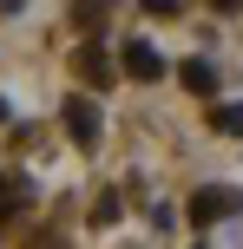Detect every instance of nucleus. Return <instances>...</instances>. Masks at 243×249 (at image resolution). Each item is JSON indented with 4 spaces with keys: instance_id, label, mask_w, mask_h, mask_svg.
<instances>
[{
    "instance_id": "obj_1",
    "label": "nucleus",
    "mask_w": 243,
    "mask_h": 249,
    "mask_svg": "<svg viewBox=\"0 0 243 249\" xmlns=\"http://www.w3.org/2000/svg\"><path fill=\"white\" fill-rule=\"evenodd\" d=\"M243 210V190H230V184H204L191 197V223L197 230H210V223H224V216H237Z\"/></svg>"
},
{
    "instance_id": "obj_2",
    "label": "nucleus",
    "mask_w": 243,
    "mask_h": 249,
    "mask_svg": "<svg viewBox=\"0 0 243 249\" xmlns=\"http://www.w3.org/2000/svg\"><path fill=\"white\" fill-rule=\"evenodd\" d=\"M59 124L73 131V144H99V105H92L86 92H73V99L59 105Z\"/></svg>"
},
{
    "instance_id": "obj_3",
    "label": "nucleus",
    "mask_w": 243,
    "mask_h": 249,
    "mask_svg": "<svg viewBox=\"0 0 243 249\" xmlns=\"http://www.w3.org/2000/svg\"><path fill=\"white\" fill-rule=\"evenodd\" d=\"M73 72L86 79V86H112V59H105L99 39H79V46H73Z\"/></svg>"
},
{
    "instance_id": "obj_4",
    "label": "nucleus",
    "mask_w": 243,
    "mask_h": 249,
    "mask_svg": "<svg viewBox=\"0 0 243 249\" xmlns=\"http://www.w3.org/2000/svg\"><path fill=\"white\" fill-rule=\"evenodd\" d=\"M125 72L138 79V86H151V79H165V59L151 53V39H125Z\"/></svg>"
},
{
    "instance_id": "obj_5",
    "label": "nucleus",
    "mask_w": 243,
    "mask_h": 249,
    "mask_svg": "<svg viewBox=\"0 0 243 249\" xmlns=\"http://www.w3.org/2000/svg\"><path fill=\"white\" fill-rule=\"evenodd\" d=\"M26 197H33V190H26V177H0V223H7L13 210H26Z\"/></svg>"
},
{
    "instance_id": "obj_6",
    "label": "nucleus",
    "mask_w": 243,
    "mask_h": 249,
    "mask_svg": "<svg viewBox=\"0 0 243 249\" xmlns=\"http://www.w3.org/2000/svg\"><path fill=\"white\" fill-rule=\"evenodd\" d=\"M105 13H112V0H79V7H73V26H79V33H99Z\"/></svg>"
},
{
    "instance_id": "obj_7",
    "label": "nucleus",
    "mask_w": 243,
    "mask_h": 249,
    "mask_svg": "<svg viewBox=\"0 0 243 249\" xmlns=\"http://www.w3.org/2000/svg\"><path fill=\"white\" fill-rule=\"evenodd\" d=\"M178 79H184L191 92H217V72H210V59H184V66H178Z\"/></svg>"
},
{
    "instance_id": "obj_8",
    "label": "nucleus",
    "mask_w": 243,
    "mask_h": 249,
    "mask_svg": "<svg viewBox=\"0 0 243 249\" xmlns=\"http://www.w3.org/2000/svg\"><path fill=\"white\" fill-rule=\"evenodd\" d=\"M210 124H217V131H243V105H217Z\"/></svg>"
},
{
    "instance_id": "obj_9",
    "label": "nucleus",
    "mask_w": 243,
    "mask_h": 249,
    "mask_svg": "<svg viewBox=\"0 0 243 249\" xmlns=\"http://www.w3.org/2000/svg\"><path fill=\"white\" fill-rule=\"evenodd\" d=\"M112 216H118V197H112V190H105V197L92 203V223H112Z\"/></svg>"
},
{
    "instance_id": "obj_10",
    "label": "nucleus",
    "mask_w": 243,
    "mask_h": 249,
    "mask_svg": "<svg viewBox=\"0 0 243 249\" xmlns=\"http://www.w3.org/2000/svg\"><path fill=\"white\" fill-rule=\"evenodd\" d=\"M145 13L151 20H171V13H184V0H145Z\"/></svg>"
},
{
    "instance_id": "obj_11",
    "label": "nucleus",
    "mask_w": 243,
    "mask_h": 249,
    "mask_svg": "<svg viewBox=\"0 0 243 249\" xmlns=\"http://www.w3.org/2000/svg\"><path fill=\"white\" fill-rule=\"evenodd\" d=\"M210 7H217V13H237V7H243V0H210Z\"/></svg>"
}]
</instances>
